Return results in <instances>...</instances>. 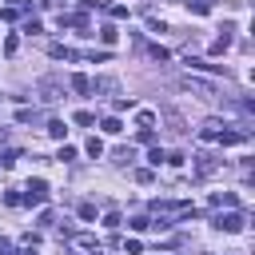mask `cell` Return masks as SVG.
Here are the masks:
<instances>
[{
  "label": "cell",
  "mask_w": 255,
  "mask_h": 255,
  "mask_svg": "<svg viewBox=\"0 0 255 255\" xmlns=\"http://www.w3.org/2000/svg\"><path fill=\"white\" fill-rule=\"evenodd\" d=\"M88 155H96V159L104 155V139H100V135H92V139H88Z\"/></svg>",
  "instance_id": "2e32d148"
},
{
  "label": "cell",
  "mask_w": 255,
  "mask_h": 255,
  "mask_svg": "<svg viewBox=\"0 0 255 255\" xmlns=\"http://www.w3.org/2000/svg\"><path fill=\"white\" fill-rule=\"evenodd\" d=\"M187 68H195V72H223V64H207L199 56H187Z\"/></svg>",
  "instance_id": "52a82bcc"
},
{
  "label": "cell",
  "mask_w": 255,
  "mask_h": 255,
  "mask_svg": "<svg viewBox=\"0 0 255 255\" xmlns=\"http://www.w3.org/2000/svg\"><path fill=\"white\" fill-rule=\"evenodd\" d=\"M16 159H20V151H16V147H4V151H0V167H12Z\"/></svg>",
  "instance_id": "5bb4252c"
},
{
  "label": "cell",
  "mask_w": 255,
  "mask_h": 255,
  "mask_svg": "<svg viewBox=\"0 0 255 255\" xmlns=\"http://www.w3.org/2000/svg\"><path fill=\"white\" fill-rule=\"evenodd\" d=\"M28 207H40L44 199H48V179H28V187H24V195H20Z\"/></svg>",
  "instance_id": "7a4b0ae2"
},
{
  "label": "cell",
  "mask_w": 255,
  "mask_h": 255,
  "mask_svg": "<svg viewBox=\"0 0 255 255\" xmlns=\"http://www.w3.org/2000/svg\"><path fill=\"white\" fill-rule=\"evenodd\" d=\"M147 163H151V167H159V163H163V151H159V147H151V151H147Z\"/></svg>",
  "instance_id": "d4e9b609"
},
{
  "label": "cell",
  "mask_w": 255,
  "mask_h": 255,
  "mask_svg": "<svg viewBox=\"0 0 255 255\" xmlns=\"http://www.w3.org/2000/svg\"><path fill=\"white\" fill-rule=\"evenodd\" d=\"M40 100H48V104L64 100V84H60V80H44V84H40Z\"/></svg>",
  "instance_id": "5b68a950"
},
{
  "label": "cell",
  "mask_w": 255,
  "mask_h": 255,
  "mask_svg": "<svg viewBox=\"0 0 255 255\" xmlns=\"http://www.w3.org/2000/svg\"><path fill=\"white\" fill-rule=\"evenodd\" d=\"M108 12H112V20H128V4H112Z\"/></svg>",
  "instance_id": "603a6c76"
},
{
  "label": "cell",
  "mask_w": 255,
  "mask_h": 255,
  "mask_svg": "<svg viewBox=\"0 0 255 255\" xmlns=\"http://www.w3.org/2000/svg\"><path fill=\"white\" fill-rule=\"evenodd\" d=\"M131 159H135L131 147H120V151H116V163H131Z\"/></svg>",
  "instance_id": "cb8c5ba5"
},
{
  "label": "cell",
  "mask_w": 255,
  "mask_h": 255,
  "mask_svg": "<svg viewBox=\"0 0 255 255\" xmlns=\"http://www.w3.org/2000/svg\"><path fill=\"white\" fill-rule=\"evenodd\" d=\"M100 40H104V44H116V40H120V28H116V24H104V28H100Z\"/></svg>",
  "instance_id": "8fae6325"
},
{
  "label": "cell",
  "mask_w": 255,
  "mask_h": 255,
  "mask_svg": "<svg viewBox=\"0 0 255 255\" xmlns=\"http://www.w3.org/2000/svg\"><path fill=\"white\" fill-rule=\"evenodd\" d=\"M48 52H52L56 60H76V48H64V44H52Z\"/></svg>",
  "instance_id": "7c38bea8"
},
{
  "label": "cell",
  "mask_w": 255,
  "mask_h": 255,
  "mask_svg": "<svg viewBox=\"0 0 255 255\" xmlns=\"http://www.w3.org/2000/svg\"><path fill=\"white\" fill-rule=\"evenodd\" d=\"M56 159H60V163H72V159H76V147H72V143H64V147H60V155H56Z\"/></svg>",
  "instance_id": "ffe728a7"
},
{
  "label": "cell",
  "mask_w": 255,
  "mask_h": 255,
  "mask_svg": "<svg viewBox=\"0 0 255 255\" xmlns=\"http://www.w3.org/2000/svg\"><path fill=\"white\" fill-rule=\"evenodd\" d=\"M4 203H8V207H20L24 199H20V191H8V195H4Z\"/></svg>",
  "instance_id": "83f0119b"
},
{
  "label": "cell",
  "mask_w": 255,
  "mask_h": 255,
  "mask_svg": "<svg viewBox=\"0 0 255 255\" xmlns=\"http://www.w3.org/2000/svg\"><path fill=\"white\" fill-rule=\"evenodd\" d=\"M24 32H28V36H36V32H40V20H36V16H32V20H24Z\"/></svg>",
  "instance_id": "4316f807"
},
{
  "label": "cell",
  "mask_w": 255,
  "mask_h": 255,
  "mask_svg": "<svg viewBox=\"0 0 255 255\" xmlns=\"http://www.w3.org/2000/svg\"><path fill=\"white\" fill-rule=\"evenodd\" d=\"M68 88H72V92H80V96H88V92H92V80L80 72V76H72V80H68Z\"/></svg>",
  "instance_id": "ba28073f"
},
{
  "label": "cell",
  "mask_w": 255,
  "mask_h": 255,
  "mask_svg": "<svg viewBox=\"0 0 255 255\" xmlns=\"http://www.w3.org/2000/svg\"><path fill=\"white\" fill-rule=\"evenodd\" d=\"M100 128H104L108 135H120V131H124V124H120V116H108V120H104Z\"/></svg>",
  "instance_id": "4fadbf2b"
},
{
  "label": "cell",
  "mask_w": 255,
  "mask_h": 255,
  "mask_svg": "<svg viewBox=\"0 0 255 255\" xmlns=\"http://www.w3.org/2000/svg\"><path fill=\"white\" fill-rule=\"evenodd\" d=\"M72 120H76V124H80V128H92V124H96V116H92V112H76V116H72Z\"/></svg>",
  "instance_id": "d6986e66"
},
{
  "label": "cell",
  "mask_w": 255,
  "mask_h": 255,
  "mask_svg": "<svg viewBox=\"0 0 255 255\" xmlns=\"http://www.w3.org/2000/svg\"><path fill=\"white\" fill-rule=\"evenodd\" d=\"M243 223H247V219H243L239 211H219V215H215V227H219V231H243Z\"/></svg>",
  "instance_id": "277c9868"
},
{
  "label": "cell",
  "mask_w": 255,
  "mask_h": 255,
  "mask_svg": "<svg viewBox=\"0 0 255 255\" xmlns=\"http://www.w3.org/2000/svg\"><path fill=\"white\" fill-rule=\"evenodd\" d=\"M80 219L92 223V219H96V203H80Z\"/></svg>",
  "instance_id": "7402d4cb"
},
{
  "label": "cell",
  "mask_w": 255,
  "mask_h": 255,
  "mask_svg": "<svg viewBox=\"0 0 255 255\" xmlns=\"http://www.w3.org/2000/svg\"><path fill=\"white\" fill-rule=\"evenodd\" d=\"M187 4H191L195 16H207V12H211V0H187Z\"/></svg>",
  "instance_id": "e0dca14e"
},
{
  "label": "cell",
  "mask_w": 255,
  "mask_h": 255,
  "mask_svg": "<svg viewBox=\"0 0 255 255\" xmlns=\"http://www.w3.org/2000/svg\"><path fill=\"white\" fill-rule=\"evenodd\" d=\"M92 92H116V80L112 76H96L92 80Z\"/></svg>",
  "instance_id": "30bf717a"
},
{
  "label": "cell",
  "mask_w": 255,
  "mask_h": 255,
  "mask_svg": "<svg viewBox=\"0 0 255 255\" xmlns=\"http://www.w3.org/2000/svg\"><path fill=\"white\" fill-rule=\"evenodd\" d=\"M68 243H72V251H80V255H100V239H96L92 231H68Z\"/></svg>",
  "instance_id": "6da1fadb"
},
{
  "label": "cell",
  "mask_w": 255,
  "mask_h": 255,
  "mask_svg": "<svg viewBox=\"0 0 255 255\" xmlns=\"http://www.w3.org/2000/svg\"><path fill=\"white\" fill-rule=\"evenodd\" d=\"M187 88H195V92H203V96H211V92H215L207 80H187Z\"/></svg>",
  "instance_id": "ac0fdd59"
},
{
  "label": "cell",
  "mask_w": 255,
  "mask_h": 255,
  "mask_svg": "<svg viewBox=\"0 0 255 255\" xmlns=\"http://www.w3.org/2000/svg\"><path fill=\"white\" fill-rule=\"evenodd\" d=\"M131 227H135V231H147V227H151V219H147V215H135V219H131Z\"/></svg>",
  "instance_id": "484cf974"
},
{
  "label": "cell",
  "mask_w": 255,
  "mask_h": 255,
  "mask_svg": "<svg viewBox=\"0 0 255 255\" xmlns=\"http://www.w3.org/2000/svg\"><path fill=\"white\" fill-rule=\"evenodd\" d=\"M227 48H231V28H223V36H215V40H211V52H215V56H219V52H227Z\"/></svg>",
  "instance_id": "9c48e42d"
},
{
  "label": "cell",
  "mask_w": 255,
  "mask_h": 255,
  "mask_svg": "<svg viewBox=\"0 0 255 255\" xmlns=\"http://www.w3.org/2000/svg\"><path fill=\"white\" fill-rule=\"evenodd\" d=\"M215 171H219V159H215L211 151H199V155H195V175L207 179V175H215Z\"/></svg>",
  "instance_id": "3957f363"
},
{
  "label": "cell",
  "mask_w": 255,
  "mask_h": 255,
  "mask_svg": "<svg viewBox=\"0 0 255 255\" xmlns=\"http://www.w3.org/2000/svg\"><path fill=\"white\" fill-rule=\"evenodd\" d=\"M211 203H215V207H235V203H239V199H235V195H231V191H227V195H215V199H211Z\"/></svg>",
  "instance_id": "44dd1931"
},
{
  "label": "cell",
  "mask_w": 255,
  "mask_h": 255,
  "mask_svg": "<svg viewBox=\"0 0 255 255\" xmlns=\"http://www.w3.org/2000/svg\"><path fill=\"white\" fill-rule=\"evenodd\" d=\"M219 131H223V120H203L199 124V139H219Z\"/></svg>",
  "instance_id": "8992f818"
},
{
  "label": "cell",
  "mask_w": 255,
  "mask_h": 255,
  "mask_svg": "<svg viewBox=\"0 0 255 255\" xmlns=\"http://www.w3.org/2000/svg\"><path fill=\"white\" fill-rule=\"evenodd\" d=\"M64 131H68V128H64V120H48V135H56V139H64Z\"/></svg>",
  "instance_id": "9a60e30c"
},
{
  "label": "cell",
  "mask_w": 255,
  "mask_h": 255,
  "mask_svg": "<svg viewBox=\"0 0 255 255\" xmlns=\"http://www.w3.org/2000/svg\"><path fill=\"white\" fill-rule=\"evenodd\" d=\"M104 227H120V211H108L104 215Z\"/></svg>",
  "instance_id": "f1b7e54d"
}]
</instances>
